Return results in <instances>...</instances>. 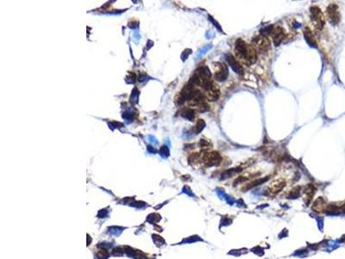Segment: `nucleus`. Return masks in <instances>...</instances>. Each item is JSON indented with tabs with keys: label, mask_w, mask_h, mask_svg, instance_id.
<instances>
[{
	"label": "nucleus",
	"mask_w": 345,
	"mask_h": 259,
	"mask_svg": "<svg viewBox=\"0 0 345 259\" xmlns=\"http://www.w3.org/2000/svg\"><path fill=\"white\" fill-rule=\"evenodd\" d=\"M234 52L236 59L245 65L254 64L257 60V52L255 49L252 47V45L246 43L241 38L236 41Z\"/></svg>",
	"instance_id": "1"
},
{
	"label": "nucleus",
	"mask_w": 345,
	"mask_h": 259,
	"mask_svg": "<svg viewBox=\"0 0 345 259\" xmlns=\"http://www.w3.org/2000/svg\"><path fill=\"white\" fill-rule=\"evenodd\" d=\"M251 45L255 49L256 52L261 54L268 53L271 48L270 40L268 38L267 36H264L262 34L254 36V38L252 39Z\"/></svg>",
	"instance_id": "2"
},
{
	"label": "nucleus",
	"mask_w": 345,
	"mask_h": 259,
	"mask_svg": "<svg viewBox=\"0 0 345 259\" xmlns=\"http://www.w3.org/2000/svg\"><path fill=\"white\" fill-rule=\"evenodd\" d=\"M311 12V19L317 29H321L325 26V18L323 12L317 6H312L310 9Z\"/></svg>",
	"instance_id": "3"
},
{
	"label": "nucleus",
	"mask_w": 345,
	"mask_h": 259,
	"mask_svg": "<svg viewBox=\"0 0 345 259\" xmlns=\"http://www.w3.org/2000/svg\"><path fill=\"white\" fill-rule=\"evenodd\" d=\"M214 79L217 81H224L229 76V69L225 63H214Z\"/></svg>",
	"instance_id": "4"
},
{
	"label": "nucleus",
	"mask_w": 345,
	"mask_h": 259,
	"mask_svg": "<svg viewBox=\"0 0 345 259\" xmlns=\"http://www.w3.org/2000/svg\"><path fill=\"white\" fill-rule=\"evenodd\" d=\"M203 162L206 166H217L222 162V156L217 151H210L206 152L203 156Z\"/></svg>",
	"instance_id": "5"
},
{
	"label": "nucleus",
	"mask_w": 345,
	"mask_h": 259,
	"mask_svg": "<svg viewBox=\"0 0 345 259\" xmlns=\"http://www.w3.org/2000/svg\"><path fill=\"white\" fill-rule=\"evenodd\" d=\"M225 60L226 62H228L229 66L231 67V69L237 74H243L244 73V69L243 67L242 66V64L236 59L235 56H233L231 54H227L225 55Z\"/></svg>",
	"instance_id": "6"
},
{
	"label": "nucleus",
	"mask_w": 345,
	"mask_h": 259,
	"mask_svg": "<svg viewBox=\"0 0 345 259\" xmlns=\"http://www.w3.org/2000/svg\"><path fill=\"white\" fill-rule=\"evenodd\" d=\"M327 17L328 19L332 24H336L340 21V13L338 11L337 5L331 4L327 8Z\"/></svg>",
	"instance_id": "7"
},
{
	"label": "nucleus",
	"mask_w": 345,
	"mask_h": 259,
	"mask_svg": "<svg viewBox=\"0 0 345 259\" xmlns=\"http://www.w3.org/2000/svg\"><path fill=\"white\" fill-rule=\"evenodd\" d=\"M272 36V38H273V44L278 47L280 43H282L283 40L285 39L286 36V34H285V29H283L282 27L280 26H277V27H273V29L271 31Z\"/></svg>",
	"instance_id": "8"
},
{
	"label": "nucleus",
	"mask_w": 345,
	"mask_h": 259,
	"mask_svg": "<svg viewBox=\"0 0 345 259\" xmlns=\"http://www.w3.org/2000/svg\"><path fill=\"white\" fill-rule=\"evenodd\" d=\"M219 97H220L219 87L214 83L213 86H211L208 91H206V98L210 101H217L219 99Z\"/></svg>",
	"instance_id": "9"
},
{
	"label": "nucleus",
	"mask_w": 345,
	"mask_h": 259,
	"mask_svg": "<svg viewBox=\"0 0 345 259\" xmlns=\"http://www.w3.org/2000/svg\"><path fill=\"white\" fill-rule=\"evenodd\" d=\"M304 36H305V40L306 41V43H308V45L310 47L317 48L316 39L314 37L312 30L309 29V28H306V29H304Z\"/></svg>",
	"instance_id": "10"
},
{
	"label": "nucleus",
	"mask_w": 345,
	"mask_h": 259,
	"mask_svg": "<svg viewBox=\"0 0 345 259\" xmlns=\"http://www.w3.org/2000/svg\"><path fill=\"white\" fill-rule=\"evenodd\" d=\"M286 185V182H284L283 180H277V181H274L273 182H272V184L270 185L269 187V191L270 193H277L280 191H281L283 189V187H285Z\"/></svg>",
	"instance_id": "11"
},
{
	"label": "nucleus",
	"mask_w": 345,
	"mask_h": 259,
	"mask_svg": "<svg viewBox=\"0 0 345 259\" xmlns=\"http://www.w3.org/2000/svg\"><path fill=\"white\" fill-rule=\"evenodd\" d=\"M194 114H195L194 111L192 110V109H187V110H185L182 112V117L183 118H185L186 119L192 121L193 118H194V117H195Z\"/></svg>",
	"instance_id": "12"
},
{
	"label": "nucleus",
	"mask_w": 345,
	"mask_h": 259,
	"mask_svg": "<svg viewBox=\"0 0 345 259\" xmlns=\"http://www.w3.org/2000/svg\"><path fill=\"white\" fill-rule=\"evenodd\" d=\"M205 126H206V123H205L204 120L203 119L198 120L196 125H195V127H194V132H195L196 134L199 133V132H201L202 130H203V129L205 128Z\"/></svg>",
	"instance_id": "13"
},
{
	"label": "nucleus",
	"mask_w": 345,
	"mask_h": 259,
	"mask_svg": "<svg viewBox=\"0 0 345 259\" xmlns=\"http://www.w3.org/2000/svg\"><path fill=\"white\" fill-rule=\"evenodd\" d=\"M268 179L269 178H262V179H259V180H257V181H254V182H252L249 183V184H247V186L244 187L245 189H249V188H252V187H255V186H258V185H260V184H262V182H265L266 181H268Z\"/></svg>",
	"instance_id": "14"
},
{
	"label": "nucleus",
	"mask_w": 345,
	"mask_h": 259,
	"mask_svg": "<svg viewBox=\"0 0 345 259\" xmlns=\"http://www.w3.org/2000/svg\"><path fill=\"white\" fill-rule=\"evenodd\" d=\"M138 96H139V92H138V90H137L136 88H134V90L132 91V94H131V97H130V101H131V102H133L134 104L137 103V100H138Z\"/></svg>",
	"instance_id": "15"
},
{
	"label": "nucleus",
	"mask_w": 345,
	"mask_h": 259,
	"mask_svg": "<svg viewBox=\"0 0 345 259\" xmlns=\"http://www.w3.org/2000/svg\"><path fill=\"white\" fill-rule=\"evenodd\" d=\"M160 155L162 156L163 158H167L169 156V149L166 145H164L160 149Z\"/></svg>",
	"instance_id": "16"
},
{
	"label": "nucleus",
	"mask_w": 345,
	"mask_h": 259,
	"mask_svg": "<svg viewBox=\"0 0 345 259\" xmlns=\"http://www.w3.org/2000/svg\"><path fill=\"white\" fill-rule=\"evenodd\" d=\"M134 116H135V113L134 112H132L131 111H126L124 113V115H123V118L126 120H131V121H132L133 118H134Z\"/></svg>",
	"instance_id": "17"
},
{
	"label": "nucleus",
	"mask_w": 345,
	"mask_h": 259,
	"mask_svg": "<svg viewBox=\"0 0 345 259\" xmlns=\"http://www.w3.org/2000/svg\"><path fill=\"white\" fill-rule=\"evenodd\" d=\"M199 144L203 149H209V147H210V143L208 141H205V140H200Z\"/></svg>",
	"instance_id": "18"
},
{
	"label": "nucleus",
	"mask_w": 345,
	"mask_h": 259,
	"mask_svg": "<svg viewBox=\"0 0 345 259\" xmlns=\"http://www.w3.org/2000/svg\"><path fill=\"white\" fill-rule=\"evenodd\" d=\"M148 139L150 143H152V144H158V141L157 139L154 137V136H149L148 137Z\"/></svg>",
	"instance_id": "19"
},
{
	"label": "nucleus",
	"mask_w": 345,
	"mask_h": 259,
	"mask_svg": "<svg viewBox=\"0 0 345 259\" xmlns=\"http://www.w3.org/2000/svg\"><path fill=\"white\" fill-rule=\"evenodd\" d=\"M109 125H110V127H111L112 129H114V128H118V126H119V127L123 126V125H122V124H120V123H117V122H112V123L109 124Z\"/></svg>",
	"instance_id": "20"
},
{
	"label": "nucleus",
	"mask_w": 345,
	"mask_h": 259,
	"mask_svg": "<svg viewBox=\"0 0 345 259\" xmlns=\"http://www.w3.org/2000/svg\"><path fill=\"white\" fill-rule=\"evenodd\" d=\"M147 149H148V151H149V153H152V154H154L157 152V150L154 148L153 146H151V145H149L148 147H147Z\"/></svg>",
	"instance_id": "21"
},
{
	"label": "nucleus",
	"mask_w": 345,
	"mask_h": 259,
	"mask_svg": "<svg viewBox=\"0 0 345 259\" xmlns=\"http://www.w3.org/2000/svg\"><path fill=\"white\" fill-rule=\"evenodd\" d=\"M147 78H148V76H147V75H146L145 73H142V74H140L139 78H138V81H141V82L145 81H146L145 79H147Z\"/></svg>",
	"instance_id": "22"
},
{
	"label": "nucleus",
	"mask_w": 345,
	"mask_h": 259,
	"mask_svg": "<svg viewBox=\"0 0 345 259\" xmlns=\"http://www.w3.org/2000/svg\"><path fill=\"white\" fill-rule=\"evenodd\" d=\"M149 43H151V44H153V42H151V41H149V43H148V44H149ZM150 47H151V45H149V46H148V48H150Z\"/></svg>",
	"instance_id": "23"
}]
</instances>
